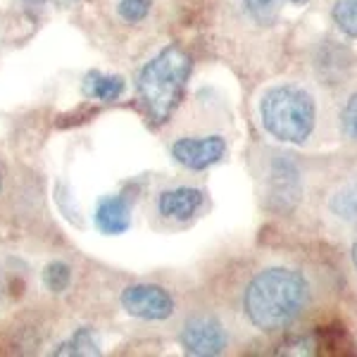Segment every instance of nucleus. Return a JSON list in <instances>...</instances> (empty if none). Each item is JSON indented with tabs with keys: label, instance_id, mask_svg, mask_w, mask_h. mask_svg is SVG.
I'll return each instance as SVG.
<instances>
[{
	"label": "nucleus",
	"instance_id": "obj_1",
	"mask_svg": "<svg viewBox=\"0 0 357 357\" xmlns=\"http://www.w3.org/2000/svg\"><path fill=\"white\" fill-rule=\"evenodd\" d=\"M314 281L293 262H267L245 279L241 289V314L252 329L279 333L296 326L314 305Z\"/></svg>",
	"mask_w": 357,
	"mask_h": 357
},
{
	"label": "nucleus",
	"instance_id": "obj_2",
	"mask_svg": "<svg viewBox=\"0 0 357 357\" xmlns=\"http://www.w3.org/2000/svg\"><path fill=\"white\" fill-rule=\"evenodd\" d=\"M257 119L264 134L279 143L305 146L319 124L317 98L303 84H276L262 91Z\"/></svg>",
	"mask_w": 357,
	"mask_h": 357
},
{
	"label": "nucleus",
	"instance_id": "obj_3",
	"mask_svg": "<svg viewBox=\"0 0 357 357\" xmlns=\"http://www.w3.org/2000/svg\"><path fill=\"white\" fill-rule=\"evenodd\" d=\"M191 67L193 62L186 50L178 45H167L138 72V102L155 124H165L183 100Z\"/></svg>",
	"mask_w": 357,
	"mask_h": 357
},
{
	"label": "nucleus",
	"instance_id": "obj_4",
	"mask_svg": "<svg viewBox=\"0 0 357 357\" xmlns=\"http://www.w3.org/2000/svg\"><path fill=\"white\" fill-rule=\"evenodd\" d=\"M303 198V172L293 155H274L264 172V203L276 215H291Z\"/></svg>",
	"mask_w": 357,
	"mask_h": 357
},
{
	"label": "nucleus",
	"instance_id": "obj_5",
	"mask_svg": "<svg viewBox=\"0 0 357 357\" xmlns=\"http://www.w3.org/2000/svg\"><path fill=\"white\" fill-rule=\"evenodd\" d=\"M178 343L193 357H217L229 350V329L217 314L198 312L183 321Z\"/></svg>",
	"mask_w": 357,
	"mask_h": 357
},
{
	"label": "nucleus",
	"instance_id": "obj_6",
	"mask_svg": "<svg viewBox=\"0 0 357 357\" xmlns=\"http://www.w3.org/2000/svg\"><path fill=\"white\" fill-rule=\"evenodd\" d=\"M119 305L129 317L143 321H167L176 312V301L165 286L131 284L119 296Z\"/></svg>",
	"mask_w": 357,
	"mask_h": 357
},
{
	"label": "nucleus",
	"instance_id": "obj_7",
	"mask_svg": "<svg viewBox=\"0 0 357 357\" xmlns=\"http://www.w3.org/2000/svg\"><path fill=\"white\" fill-rule=\"evenodd\" d=\"M227 138L222 134L207 136H181L172 143V158L176 165L191 172H203L222 162L227 155Z\"/></svg>",
	"mask_w": 357,
	"mask_h": 357
},
{
	"label": "nucleus",
	"instance_id": "obj_8",
	"mask_svg": "<svg viewBox=\"0 0 357 357\" xmlns=\"http://www.w3.org/2000/svg\"><path fill=\"white\" fill-rule=\"evenodd\" d=\"M205 205V191L198 186H172L158 195V215L167 222L186 224Z\"/></svg>",
	"mask_w": 357,
	"mask_h": 357
},
{
	"label": "nucleus",
	"instance_id": "obj_9",
	"mask_svg": "<svg viewBox=\"0 0 357 357\" xmlns=\"http://www.w3.org/2000/svg\"><path fill=\"white\" fill-rule=\"evenodd\" d=\"M326 212L333 222L357 231V174L341 178L326 193Z\"/></svg>",
	"mask_w": 357,
	"mask_h": 357
},
{
	"label": "nucleus",
	"instance_id": "obj_10",
	"mask_svg": "<svg viewBox=\"0 0 357 357\" xmlns=\"http://www.w3.org/2000/svg\"><path fill=\"white\" fill-rule=\"evenodd\" d=\"M96 227L105 236H119L131 227V203L124 195H105L96 207Z\"/></svg>",
	"mask_w": 357,
	"mask_h": 357
},
{
	"label": "nucleus",
	"instance_id": "obj_11",
	"mask_svg": "<svg viewBox=\"0 0 357 357\" xmlns=\"http://www.w3.org/2000/svg\"><path fill=\"white\" fill-rule=\"evenodd\" d=\"M124 79L117 77V74H102V72H89L84 77V84H82V91L86 98L91 100H98V102H114L124 96Z\"/></svg>",
	"mask_w": 357,
	"mask_h": 357
},
{
	"label": "nucleus",
	"instance_id": "obj_12",
	"mask_svg": "<svg viewBox=\"0 0 357 357\" xmlns=\"http://www.w3.org/2000/svg\"><path fill=\"white\" fill-rule=\"evenodd\" d=\"M350 62H353V57H350V53L343 48V45L326 41L324 48L317 53L314 65H317V72H319L321 77L338 84V79H343L345 74H348Z\"/></svg>",
	"mask_w": 357,
	"mask_h": 357
},
{
	"label": "nucleus",
	"instance_id": "obj_13",
	"mask_svg": "<svg viewBox=\"0 0 357 357\" xmlns=\"http://www.w3.org/2000/svg\"><path fill=\"white\" fill-rule=\"evenodd\" d=\"M100 336L93 326H82L53 350L55 357H96L100 355Z\"/></svg>",
	"mask_w": 357,
	"mask_h": 357
},
{
	"label": "nucleus",
	"instance_id": "obj_14",
	"mask_svg": "<svg viewBox=\"0 0 357 357\" xmlns=\"http://www.w3.org/2000/svg\"><path fill=\"white\" fill-rule=\"evenodd\" d=\"M289 0H241L243 13L255 26H272Z\"/></svg>",
	"mask_w": 357,
	"mask_h": 357
},
{
	"label": "nucleus",
	"instance_id": "obj_15",
	"mask_svg": "<svg viewBox=\"0 0 357 357\" xmlns=\"http://www.w3.org/2000/svg\"><path fill=\"white\" fill-rule=\"evenodd\" d=\"M331 20L343 36L357 38V0H333Z\"/></svg>",
	"mask_w": 357,
	"mask_h": 357
},
{
	"label": "nucleus",
	"instance_id": "obj_16",
	"mask_svg": "<svg viewBox=\"0 0 357 357\" xmlns=\"http://www.w3.org/2000/svg\"><path fill=\"white\" fill-rule=\"evenodd\" d=\"M72 284V267L67 262H50L43 269V286L50 293H65Z\"/></svg>",
	"mask_w": 357,
	"mask_h": 357
},
{
	"label": "nucleus",
	"instance_id": "obj_17",
	"mask_svg": "<svg viewBox=\"0 0 357 357\" xmlns=\"http://www.w3.org/2000/svg\"><path fill=\"white\" fill-rule=\"evenodd\" d=\"M338 122H341L343 136L348 138L350 143H357V91L345 96V100L341 105V114H338Z\"/></svg>",
	"mask_w": 357,
	"mask_h": 357
},
{
	"label": "nucleus",
	"instance_id": "obj_18",
	"mask_svg": "<svg viewBox=\"0 0 357 357\" xmlns=\"http://www.w3.org/2000/svg\"><path fill=\"white\" fill-rule=\"evenodd\" d=\"M153 10V0H119L117 15L126 24H141Z\"/></svg>",
	"mask_w": 357,
	"mask_h": 357
},
{
	"label": "nucleus",
	"instance_id": "obj_19",
	"mask_svg": "<svg viewBox=\"0 0 357 357\" xmlns=\"http://www.w3.org/2000/svg\"><path fill=\"white\" fill-rule=\"evenodd\" d=\"M350 260H353V267L357 269V238L353 241V245H350Z\"/></svg>",
	"mask_w": 357,
	"mask_h": 357
},
{
	"label": "nucleus",
	"instance_id": "obj_20",
	"mask_svg": "<svg viewBox=\"0 0 357 357\" xmlns=\"http://www.w3.org/2000/svg\"><path fill=\"white\" fill-rule=\"evenodd\" d=\"M289 3H293V5H305V3H310V0H289Z\"/></svg>",
	"mask_w": 357,
	"mask_h": 357
},
{
	"label": "nucleus",
	"instance_id": "obj_21",
	"mask_svg": "<svg viewBox=\"0 0 357 357\" xmlns=\"http://www.w3.org/2000/svg\"><path fill=\"white\" fill-rule=\"evenodd\" d=\"M3 291H5V284H3V274H0V296H3Z\"/></svg>",
	"mask_w": 357,
	"mask_h": 357
},
{
	"label": "nucleus",
	"instance_id": "obj_22",
	"mask_svg": "<svg viewBox=\"0 0 357 357\" xmlns=\"http://www.w3.org/2000/svg\"><path fill=\"white\" fill-rule=\"evenodd\" d=\"M24 3H43V0H24Z\"/></svg>",
	"mask_w": 357,
	"mask_h": 357
},
{
	"label": "nucleus",
	"instance_id": "obj_23",
	"mask_svg": "<svg viewBox=\"0 0 357 357\" xmlns=\"http://www.w3.org/2000/svg\"><path fill=\"white\" fill-rule=\"evenodd\" d=\"M62 3H65V5H69V3H77V0H62Z\"/></svg>",
	"mask_w": 357,
	"mask_h": 357
},
{
	"label": "nucleus",
	"instance_id": "obj_24",
	"mask_svg": "<svg viewBox=\"0 0 357 357\" xmlns=\"http://www.w3.org/2000/svg\"><path fill=\"white\" fill-rule=\"evenodd\" d=\"M0 191H3V174H0Z\"/></svg>",
	"mask_w": 357,
	"mask_h": 357
}]
</instances>
